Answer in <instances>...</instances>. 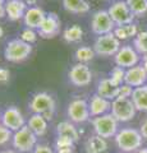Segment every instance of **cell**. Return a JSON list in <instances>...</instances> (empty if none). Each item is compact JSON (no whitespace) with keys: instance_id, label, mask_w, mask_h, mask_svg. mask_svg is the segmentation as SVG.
Instances as JSON below:
<instances>
[{"instance_id":"obj_17","label":"cell","mask_w":147,"mask_h":153,"mask_svg":"<svg viewBox=\"0 0 147 153\" xmlns=\"http://www.w3.org/2000/svg\"><path fill=\"white\" fill-rule=\"evenodd\" d=\"M5 12L9 21H19L27 12V4L23 0H8L5 3Z\"/></svg>"},{"instance_id":"obj_31","label":"cell","mask_w":147,"mask_h":153,"mask_svg":"<svg viewBox=\"0 0 147 153\" xmlns=\"http://www.w3.org/2000/svg\"><path fill=\"white\" fill-rule=\"evenodd\" d=\"M74 144V140L69 137H65V135H58L56 138V142H55V147L56 149H69V148H73Z\"/></svg>"},{"instance_id":"obj_1","label":"cell","mask_w":147,"mask_h":153,"mask_svg":"<svg viewBox=\"0 0 147 153\" xmlns=\"http://www.w3.org/2000/svg\"><path fill=\"white\" fill-rule=\"evenodd\" d=\"M142 139H143V137L141 135L140 130H136L132 128L122 129L115 135V143L118 148L125 153H132L141 149Z\"/></svg>"},{"instance_id":"obj_40","label":"cell","mask_w":147,"mask_h":153,"mask_svg":"<svg viewBox=\"0 0 147 153\" xmlns=\"http://www.w3.org/2000/svg\"><path fill=\"white\" fill-rule=\"evenodd\" d=\"M56 153H74L73 148H69V149H59L56 151Z\"/></svg>"},{"instance_id":"obj_44","label":"cell","mask_w":147,"mask_h":153,"mask_svg":"<svg viewBox=\"0 0 147 153\" xmlns=\"http://www.w3.org/2000/svg\"><path fill=\"white\" fill-rule=\"evenodd\" d=\"M3 35H4V30H3V28H1V27H0V38H1V37H3Z\"/></svg>"},{"instance_id":"obj_14","label":"cell","mask_w":147,"mask_h":153,"mask_svg":"<svg viewBox=\"0 0 147 153\" xmlns=\"http://www.w3.org/2000/svg\"><path fill=\"white\" fill-rule=\"evenodd\" d=\"M1 124L14 133L26 125V120H25V117H23L22 112L16 106H10V107L5 108V111L3 112Z\"/></svg>"},{"instance_id":"obj_12","label":"cell","mask_w":147,"mask_h":153,"mask_svg":"<svg viewBox=\"0 0 147 153\" xmlns=\"http://www.w3.org/2000/svg\"><path fill=\"white\" fill-rule=\"evenodd\" d=\"M114 60H115L116 66H120V68H132V66H136L137 63L140 61V54L136 51V49L131 45H125L122 46L119 51L114 56Z\"/></svg>"},{"instance_id":"obj_41","label":"cell","mask_w":147,"mask_h":153,"mask_svg":"<svg viewBox=\"0 0 147 153\" xmlns=\"http://www.w3.org/2000/svg\"><path fill=\"white\" fill-rule=\"evenodd\" d=\"M23 1H25L27 5H35V4H37L39 0H23Z\"/></svg>"},{"instance_id":"obj_37","label":"cell","mask_w":147,"mask_h":153,"mask_svg":"<svg viewBox=\"0 0 147 153\" xmlns=\"http://www.w3.org/2000/svg\"><path fill=\"white\" fill-rule=\"evenodd\" d=\"M140 133H141V135L146 138L147 139V119L141 124V128H140Z\"/></svg>"},{"instance_id":"obj_6","label":"cell","mask_w":147,"mask_h":153,"mask_svg":"<svg viewBox=\"0 0 147 153\" xmlns=\"http://www.w3.org/2000/svg\"><path fill=\"white\" fill-rule=\"evenodd\" d=\"M136 112L137 110L131 98L116 97L114 101H111V115L119 123L131 121L136 116Z\"/></svg>"},{"instance_id":"obj_30","label":"cell","mask_w":147,"mask_h":153,"mask_svg":"<svg viewBox=\"0 0 147 153\" xmlns=\"http://www.w3.org/2000/svg\"><path fill=\"white\" fill-rule=\"evenodd\" d=\"M124 78H125V70L120 68V66H115L110 71V80L114 84H116V85L124 84Z\"/></svg>"},{"instance_id":"obj_23","label":"cell","mask_w":147,"mask_h":153,"mask_svg":"<svg viewBox=\"0 0 147 153\" xmlns=\"http://www.w3.org/2000/svg\"><path fill=\"white\" fill-rule=\"evenodd\" d=\"M63 7L67 12L74 14L87 13L90 10V5L86 0H63Z\"/></svg>"},{"instance_id":"obj_13","label":"cell","mask_w":147,"mask_h":153,"mask_svg":"<svg viewBox=\"0 0 147 153\" xmlns=\"http://www.w3.org/2000/svg\"><path fill=\"white\" fill-rule=\"evenodd\" d=\"M60 19L58 17L56 13H47L46 18L44 23L41 25V27L37 30V33L41 38H45V40H50V38H54L59 35L60 32Z\"/></svg>"},{"instance_id":"obj_10","label":"cell","mask_w":147,"mask_h":153,"mask_svg":"<svg viewBox=\"0 0 147 153\" xmlns=\"http://www.w3.org/2000/svg\"><path fill=\"white\" fill-rule=\"evenodd\" d=\"M68 78L75 87H86L92 80V71L86 64L77 63L68 71Z\"/></svg>"},{"instance_id":"obj_25","label":"cell","mask_w":147,"mask_h":153,"mask_svg":"<svg viewBox=\"0 0 147 153\" xmlns=\"http://www.w3.org/2000/svg\"><path fill=\"white\" fill-rule=\"evenodd\" d=\"M56 133H58V135H65V137L72 138L74 142H77L79 139V133L77 130V128L69 121L59 123L56 125Z\"/></svg>"},{"instance_id":"obj_8","label":"cell","mask_w":147,"mask_h":153,"mask_svg":"<svg viewBox=\"0 0 147 153\" xmlns=\"http://www.w3.org/2000/svg\"><path fill=\"white\" fill-rule=\"evenodd\" d=\"M107 12L116 27L133 23V19L136 17L134 14L131 12V9L127 5V3L123 1V0H118V1L113 3L110 8L107 9Z\"/></svg>"},{"instance_id":"obj_21","label":"cell","mask_w":147,"mask_h":153,"mask_svg":"<svg viewBox=\"0 0 147 153\" xmlns=\"http://www.w3.org/2000/svg\"><path fill=\"white\" fill-rule=\"evenodd\" d=\"M131 100L134 103V107L137 111L147 112V84L134 88Z\"/></svg>"},{"instance_id":"obj_11","label":"cell","mask_w":147,"mask_h":153,"mask_svg":"<svg viewBox=\"0 0 147 153\" xmlns=\"http://www.w3.org/2000/svg\"><path fill=\"white\" fill-rule=\"evenodd\" d=\"M67 114H68L70 120L73 123H77V124L87 121L90 119V116H91L88 103H87L86 100H82V98L73 100V101L68 105Z\"/></svg>"},{"instance_id":"obj_20","label":"cell","mask_w":147,"mask_h":153,"mask_svg":"<svg viewBox=\"0 0 147 153\" xmlns=\"http://www.w3.org/2000/svg\"><path fill=\"white\" fill-rule=\"evenodd\" d=\"M28 128L36 134V137L45 135L47 131V120L40 114H32L27 123Z\"/></svg>"},{"instance_id":"obj_19","label":"cell","mask_w":147,"mask_h":153,"mask_svg":"<svg viewBox=\"0 0 147 153\" xmlns=\"http://www.w3.org/2000/svg\"><path fill=\"white\" fill-rule=\"evenodd\" d=\"M119 87L120 85L114 84L110 78H104L97 84V94L100 97H104L109 101H114L119 96Z\"/></svg>"},{"instance_id":"obj_35","label":"cell","mask_w":147,"mask_h":153,"mask_svg":"<svg viewBox=\"0 0 147 153\" xmlns=\"http://www.w3.org/2000/svg\"><path fill=\"white\" fill-rule=\"evenodd\" d=\"M31 153H54V151L46 144H37L36 148Z\"/></svg>"},{"instance_id":"obj_2","label":"cell","mask_w":147,"mask_h":153,"mask_svg":"<svg viewBox=\"0 0 147 153\" xmlns=\"http://www.w3.org/2000/svg\"><path fill=\"white\" fill-rule=\"evenodd\" d=\"M28 107L34 114H40L46 120H51L55 112V100L49 93L39 92L32 96Z\"/></svg>"},{"instance_id":"obj_29","label":"cell","mask_w":147,"mask_h":153,"mask_svg":"<svg viewBox=\"0 0 147 153\" xmlns=\"http://www.w3.org/2000/svg\"><path fill=\"white\" fill-rule=\"evenodd\" d=\"M95 56V51L91 47H87V46H83V47H79L75 51V59L78 60V63H82V64H86L88 61H91Z\"/></svg>"},{"instance_id":"obj_3","label":"cell","mask_w":147,"mask_h":153,"mask_svg":"<svg viewBox=\"0 0 147 153\" xmlns=\"http://www.w3.org/2000/svg\"><path fill=\"white\" fill-rule=\"evenodd\" d=\"M12 144L19 153H30L37 146V137L36 134L31 130L28 125H25L19 130L13 133Z\"/></svg>"},{"instance_id":"obj_16","label":"cell","mask_w":147,"mask_h":153,"mask_svg":"<svg viewBox=\"0 0 147 153\" xmlns=\"http://www.w3.org/2000/svg\"><path fill=\"white\" fill-rule=\"evenodd\" d=\"M45 18H46V13L41 8L31 7L30 9H27L25 17H23V21H25V25L27 28L39 30L41 25L44 23Z\"/></svg>"},{"instance_id":"obj_43","label":"cell","mask_w":147,"mask_h":153,"mask_svg":"<svg viewBox=\"0 0 147 153\" xmlns=\"http://www.w3.org/2000/svg\"><path fill=\"white\" fill-rule=\"evenodd\" d=\"M136 153H147V148H141V149H138Z\"/></svg>"},{"instance_id":"obj_7","label":"cell","mask_w":147,"mask_h":153,"mask_svg":"<svg viewBox=\"0 0 147 153\" xmlns=\"http://www.w3.org/2000/svg\"><path fill=\"white\" fill-rule=\"evenodd\" d=\"M120 49V40H118L114 32L107 35L98 36L93 44L95 54L100 56H115V54Z\"/></svg>"},{"instance_id":"obj_24","label":"cell","mask_w":147,"mask_h":153,"mask_svg":"<svg viewBox=\"0 0 147 153\" xmlns=\"http://www.w3.org/2000/svg\"><path fill=\"white\" fill-rule=\"evenodd\" d=\"M114 35L116 36L118 40H128L131 37H136L138 35V28L134 23H129V25H124V26H119L114 30Z\"/></svg>"},{"instance_id":"obj_5","label":"cell","mask_w":147,"mask_h":153,"mask_svg":"<svg viewBox=\"0 0 147 153\" xmlns=\"http://www.w3.org/2000/svg\"><path fill=\"white\" fill-rule=\"evenodd\" d=\"M118 124H119V121L111 114L101 115V116H97L92 120V126L96 135L104 138V139L116 135Z\"/></svg>"},{"instance_id":"obj_38","label":"cell","mask_w":147,"mask_h":153,"mask_svg":"<svg viewBox=\"0 0 147 153\" xmlns=\"http://www.w3.org/2000/svg\"><path fill=\"white\" fill-rule=\"evenodd\" d=\"M5 14V4H4V0H0V18H3Z\"/></svg>"},{"instance_id":"obj_26","label":"cell","mask_w":147,"mask_h":153,"mask_svg":"<svg viewBox=\"0 0 147 153\" xmlns=\"http://www.w3.org/2000/svg\"><path fill=\"white\" fill-rule=\"evenodd\" d=\"M82 36H83V30L78 25H73V26H70L68 28H65L64 32H63L64 41L69 42V44L81 41L82 40Z\"/></svg>"},{"instance_id":"obj_42","label":"cell","mask_w":147,"mask_h":153,"mask_svg":"<svg viewBox=\"0 0 147 153\" xmlns=\"http://www.w3.org/2000/svg\"><path fill=\"white\" fill-rule=\"evenodd\" d=\"M0 153H19V152L13 151V149H7V151H3V152H0Z\"/></svg>"},{"instance_id":"obj_36","label":"cell","mask_w":147,"mask_h":153,"mask_svg":"<svg viewBox=\"0 0 147 153\" xmlns=\"http://www.w3.org/2000/svg\"><path fill=\"white\" fill-rule=\"evenodd\" d=\"M10 78V73L5 68H0V83H7Z\"/></svg>"},{"instance_id":"obj_28","label":"cell","mask_w":147,"mask_h":153,"mask_svg":"<svg viewBox=\"0 0 147 153\" xmlns=\"http://www.w3.org/2000/svg\"><path fill=\"white\" fill-rule=\"evenodd\" d=\"M133 47L138 54H142V55L147 54V31L138 32V35L134 37Z\"/></svg>"},{"instance_id":"obj_15","label":"cell","mask_w":147,"mask_h":153,"mask_svg":"<svg viewBox=\"0 0 147 153\" xmlns=\"http://www.w3.org/2000/svg\"><path fill=\"white\" fill-rule=\"evenodd\" d=\"M147 82V71L142 65H136L125 70L124 83L131 87H141Z\"/></svg>"},{"instance_id":"obj_34","label":"cell","mask_w":147,"mask_h":153,"mask_svg":"<svg viewBox=\"0 0 147 153\" xmlns=\"http://www.w3.org/2000/svg\"><path fill=\"white\" fill-rule=\"evenodd\" d=\"M133 88L128 84H122L119 87V96L118 97H122V98H132V94H133Z\"/></svg>"},{"instance_id":"obj_33","label":"cell","mask_w":147,"mask_h":153,"mask_svg":"<svg viewBox=\"0 0 147 153\" xmlns=\"http://www.w3.org/2000/svg\"><path fill=\"white\" fill-rule=\"evenodd\" d=\"M13 138V131L5 128L3 124H0V146L7 144L9 140H12Z\"/></svg>"},{"instance_id":"obj_27","label":"cell","mask_w":147,"mask_h":153,"mask_svg":"<svg viewBox=\"0 0 147 153\" xmlns=\"http://www.w3.org/2000/svg\"><path fill=\"white\" fill-rule=\"evenodd\" d=\"M125 3L136 17H142L147 13V0H125Z\"/></svg>"},{"instance_id":"obj_9","label":"cell","mask_w":147,"mask_h":153,"mask_svg":"<svg viewBox=\"0 0 147 153\" xmlns=\"http://www.w3.org/2000/svg\"><path fill=\"white\" fill-rule=\"evenodd\" d=\"M91 28L93 33H96L98 36H102V35H107V33L114 32L116 26L113 22L111 17L109 16L107 10H97L92 16Z\"/></svg>"},{"instance_id":"obj_18","label":"cell","mask_w":147,"mask_h":153,"mask_svg":"<svg viewBox=\"0 0 147 153\" xmlns=\"http://www.w3.org/2000/svg\"><path fill=\"white\" fill-rule=\"evenodd\" d=\"M88 106H90V114H91V116L97 117V116H101V115H105L109 110H111V102L106 98L100 97L96 93L91 97V101H90Z\"/></svg>"},{"instance_id":"obj_4","label":"cell","mask_w":147,"mask_h":153,"mask_svg":"<svg viewBox=\"0 0 147 153\" xmlns=\"http://www.w3.org/2000/svg\"><path fill=\"white\" fill-rule=\"evenodd\" d=\"M32 52V46L27 42L22 41L21 38H14L9 41L4 50V56L7 61L10 63H22L26 60Z\"/></svg>"},{"instance_id":"obj_39","label":"cell","mask_w":147,"mask_h":153,"mask_svg":"<svg viewBox=\"0 0 147 153\" xmlns=\"http://www.w3.org/2000/svg\"><path fill=\"white\" fill-rule=\"evenodd\" d=\"M142 66H143V68L146 69V71H147V54L142 56Z\"/></svg>"},{"instance_id":"obj_32","label":"cell","mask_w":147,"mask_h":153,"mask_svg":"<svg viewBox=\"0 0 147 153\" xmlns=\"http://www.w3.org/2000/svg\"><path fill=\"white\" fill-rule=\"evenodd\" d=\"M21 40L31 45L37 40V33L34 30H31V28H25L21 33Z\"/></svg>"},{"instance_id":"obj_22","label":"cell","mask_w":147,"mask_h":153,"mask_svg":"<svg viewBox=\"0 0 147 153\" xmlns=\"http://www.w3.org/2000/svg\"><path fill=\"white\" fill-rule=\"evenodd\" d=\"M107 149V142L106 139L98 137V135H92L90 137L86 144H84V151L86 153H104Z\"/></svg>"}]
</instances>
